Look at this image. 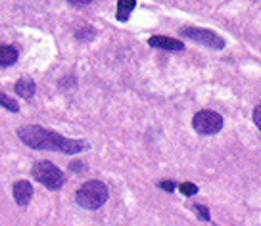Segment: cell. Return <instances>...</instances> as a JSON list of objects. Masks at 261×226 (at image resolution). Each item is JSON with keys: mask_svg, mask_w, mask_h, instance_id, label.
<instances>
[{"mask_svg": "<svg viewBox=\"0 0 261 226\" xmlns=\"http://www.w3.org/2000/svg\"><path fill=\"white\" fill-rule=\"evenodd\" d=\"M19 140L27 144L33 150H52V152H62V154H79L87 150L89 144L85 140H75V138H65L54 130L39 127V125H27L17 129Z\"/></svg>", "mask_w": 261, "mask_h": 226, "instance_id": "cell-1", "label": "cell"}, {"mask_svg": "<svg viewBox=\"0 0 261 226\" xmlns=\"http://www.w3.org/2000/svg\"><path fill=\"white\" fill-rule=\"evenodd\" d=\"M108 195L110 194H108V188L104 182L89 180V182L79 186V190L75 194V202H77V205H81L83 209L94 211L108 202Z\"/></svg>", "mask_w": 261, "mask_h": 226, "instance_id": "cell-2", "label": "cell"}, {"mask_svg": "<svg viewBox=\"0 0 261 226\" xmlns=\"http://www.w3.org/2000/svg\"><path fill=\"white\" fill-rule=\"evenodd\" d=\"M33 177L48 190H60L64 186V173L50 161H37L33 165Z\"/></svg>", "mask_w": 261, "mask_h": 226, "instance_id": "cell-3", "label": "cell"}, {"mask_svg": "<svg viewBox=\"0 0 261 226\" xmlns=\"http://www.w3.org/2000/svg\"><path fill=\"white\" fill-rule=\"evenodd\" d=\"M192 127L200 134H217L223 129V117L213 109H202L194 115Z\"/></svg>", "mask_w": 261, "mask_h": 226, "instance_id": "cell-4", "label": "cell"}, {"mask_svg": "<svg viewBox=\"0 0 261 226\" xmlns=\"http://www.w3.org/2000/svg\"><path fill=\"white\" fill-rule=\"evenodd\" d=\"M180 33L192 39L194 42H200L204 46H210V48L215 50H223L225 48V39L219 37L215 31H210V29H202V27H182Z\"/></svg>", "mask_w": 261, "mask_h": 226, "instance_id": "cell-5", "label": "cell"}, {"mask_svg": "<svg viewBox=\"0 0 261 226\" xmlns=\"http://www.w3.org/2000/svg\"><path fill=\"white\" fill-rule=\"evenodd\" d=\"M148 44L152 48H162V50H169V52H179V50H185V44L177 39H171V37H163V35H154L150 37Z\"/></svg>", "mask_w": 261, "mask_h": 226, "instance_id": "cell-6", "label": "cell"}, {"mask_svg": "<svg viewBox=\"0 0 261 226\" xmlns=\"http://www.w3.org/2000/svg\"><path fill=\"white\" fill-rule=\"evenodd\" d=\"M12 194H14V200H16L17 205L25 207V205L29 203V200L33 197L31 182H27V180H17V182H14V186H12Z\"/></svg>", "mask_w": 261, "mask_h": 226, "instance_id": "cell-7", "label": "cell"}, {"mask_svg": "<svg viewBox=\"0 0 261 226\" xmlns=\"http://www.w3.org/2000/svg\"><path fill=\"white\" fill-rule=\"evenodd\" d=\"M17 62V50L16 46L10 44H0V67H8V65Z\"/></svg>", "mask_w": 261, "mask_h": 226, "instance_id": "cell-8", "label": "cell"}, {"mask_svg": "<svg viewBox=\"0 0 261 226\" xmlns=\"http://www.w3.org/2000/svg\"><path fill=\"white\" fill-rule=\"evenodd\" d=\"M14 90H16L17 96H21V98H31L33 94H35V82H33L31 79H19V81L16 82V87H14Z\"/></svg>", "mask_w": 261, "mask_h": 226, "instance_id": "cell-9", "label": "cell"}, {"mask_svg": "<svg viewBox=\"0 0 261 226\" xmlns=\"http://www.w3.org/2000/svg\"><path fill=\"white\" fill-rule=\"evenodd\" d=\"M135 6H137V2L135 0H119L117 2V21H127L129 19V14L135 10Z\"/></svg>", "mask_w": 261, "mask_h": 226, "instance_id": "cell-10", "label": "cell"}, {"mask_svg": "<svg viewBox=\"0 0 261 226\" xmlns=\"http://www.w3.org/2000/svg\"><path fill=\"white\" fill-rule=\"evenodd\" d=\"M0 105H2V107H6V109H10L12 113L19 111V105H17L16 100H12L10 96H6L2 90H0Z\"/></svg>", "mask_w": 261, "mask_h": 226, "instance_id": "cell-11", "label": "cell"}, {"mask_svg": "<svg viewBox=\"0 0 261 226\" xmlns=\"http://www.w3.org/2000/svg\"><path fill=\"white\" fill-rule=\"evenodd\" d=\"M75 35H77V39H79L81 42H89V41H92V39L96 37V31H94L90 25H87V27H81V29L75 33Z\"/></svg>", "mask_w": 261, "mask_h": 226, "instance_id": "cell-12", "label": "cell"}, {"mask_svg": "<svg viewBox=\"0 0 261 226\" xmlns=\"http://www.w3.org/2000/svg\"><path fill=\"white\" fill-rule=\"evenodd\" d=\"M179 190L185 195H194L198 192V186L192 184V182H182V184H179Z\"/></svg>", "mask_w": 261, "mask_h": 226, "instance_id": "cell-13", "label": "cell"}, {"mask_svg": "<svg viewBox=\"0 0 261 226\" xmlns=\"http://www.w3.org/2000/svg\"><path fill=\"white\" fill-rule=\"evenodd\" d=\"M194 211H198V215H200V218H202V220H210V211H207V207H205V205H202V203H196Z\"/></svg>", "mask_w": 261, "mask_h": 226, "instance_id": "cell-14", "label": "cell"}, {"mask_svg": "<svg viewBox=\"0 0 261 226\" xmlns=\"http://www.w3.org/2000/svg\"><path fill=\"white\" fill-rule=\"evenodd\" d=\"M160 188H163L165 192H173V190H175V182H171V180H162V182H160Z\"/></svg>", "mask_w": 261, "mask_h": 226, "instance_id": "cell-15", "label": "cell"}, {"mask_svg": "<svg viewBox=\"0 0 261 226\" xmlns=\"http://www.w3.org/2000/svg\"><path fill=\"white\" fill-rule=\"evenodd\" d=\"M259 105H255V109H253V121H255V125L257 127H261V123H259Z\"/></svg>", "mask_w": 261, "mask_h": 226, "instance_id": "cell-16", "label": "cell"}, {"mask_svg": "<svg viewBox=\"0 0 261 226\" xmlns=\"http://www.w3.org/2000/svg\"><path fill=\"white\" fill-rule=\"evenodd\" d=\"M69 4H71V6H87L89 2H85V0H83V2H77V0H69Z\"/></svg>", "mask_w": 261, "mask_h": 226, "instance_id": "cell-17", "label": "cell"}, {"mask_svg": "<svg viewBox=\"0 0 261 226\" xmlns=\"http://www.w3.org/2000/svg\"><path fill=\"white\" fill-rule=\"evenodd\" d=\"M81 167H83L81 163H75V165H71L69 169H71V171H79V169H81Z\"/></svg>", "mask_w": 261, "mask_h": 226, "instance_id": "cell-18", "label": "cell"}]
</instances>
